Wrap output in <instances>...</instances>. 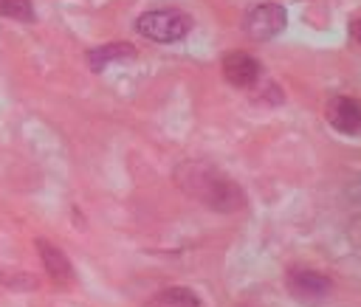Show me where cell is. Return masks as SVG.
Instances as JSON below:
<instances>
[{"instance_id":"6da1fadb","label":"cell","mask_w":361,"mask_h":307,"mask_svg":"<svg viewBox=\"0 0 361 307\" xmlns=\"http://www.w3.org/2000/svg\"><path fill=\"white\" fill-rule=\"evenodd\" d=\"M175 180H178V186L189 197L200 200L212 211L231 214V211H237V208L245 206V192L231 177H226L217 166H212V163L186 161V163H180L175 169Z\"/></svg>"},{"instance_id":"7a4b0ae2","label":"cell","mask_w":361,"mask_h":307,"mask_svg":"<svg viewBox=\"0 0 361 307\" xmlns=\"http://www.w3.org/2000/svg\"><path fill=\"white\" fill-rule=\"evenodd\" d=\"M135 31L141 37H147L149 42H178L192 31V17L178 11V8H155V11H144L135 20Z\"/></svg>"},{"instance_id":"3957f363","label":"cell","mask_w":361,"mask_h":307,"mask_svg":"<svg viewBox=\"0 0 361 307\" xmlns=\"http://www.w3.org/2000/svg\"><path fill=\"white\" fill-rule=\"evenodd\" d=\"M285 284H288V293H290L296 301L307 304V307L322 304V301L330 296V290H333V282H330L324 273L307 270V268H293V270L288 273Z\"/></svg>"},{"instance_id":"277c9868","label":"cell","mask_w":361,"mask_h":307,"mask_svg":"<svg viewBox=\"0 0 361 307\" xmlns=\"http://www.w3.org/2000/svg\"><path fill=\"white\" fill-rule=\"evenodd\" d=\"M243 25H245V34L251 39H271V37H276V34L285 31L288 11L279 3H259V6H254L248 11V17H245Z\"/></svg>"},{"instance_id":"5b68a950","label":"cell","mask_w":361,"mask_h":307,"mask_svg":"<svg viewBox=\"0 0 361 307\" xmlns=\"http://www.w3.org/2000/svg\"><path fill=\"white\" fill-rule=\"evenodd\" d=\"M37 253H39L42 268H45V273L51 276L54 284H59V287H71V284H73V279H76L73 265H71L68 253H65L59 245H54V242L45 239V237H37Z\"/></svg>"},{"instance_id":"8992f818","label":"cell","mask_w":361,"mask_h":307,"mask_svg":"<svg viewBox=\"0 0 361 307\" xmlns=\"http://www.w3.org/2000/svg\"><path fill=\"white\" fill-rule=\"evenodd\" d=\"M324 118L336 132L344 135L361 132V104L353 96H333L324 107Z\"/></svg>"},{"instance_id":"52a82bcc","label":"cell","mask_w":361,"mask_h":307,"mask_svg":"<svg viewBox=\"0 0 361 307\" xmlns=\"http://www.w3.org/2000/svg\"><path fill=\"white\" fill-rule=\"evenodd\" d=\"M259 62L248 51H228L223 56V76L234 87H254L259 82Z\"/></svg>"},{"instance_id":"ba28073f","label":"cell","mask_w":361,"mask_h":307,"mask_svg":"<svg viewBox=\"0 0 361 307\" xmlns=\"http://www.w3.org/2000/svg\"><path fill=\"white\" fill-rule=\"evenodd\" d=\"M135 59V45L130 42H107V45H99V48H90L87 51V68L90 70H104L107 65H116V62H130Z\"/></svg>"},{"instance_id":"9c48e42d","label":"cell","mask_w":361,"mask_h":307,"mask_svg":"<svg viewBox=\"0 0 361 307\" xmlns=\"http://www.w3.org/2000/svg\"><path fill=\"white\" fill-rule=\"evenodd\" d=\"M147 307H200V296L189 287H164L147 301Z\"/></svg>"},{"instance_id":"30bf717a","label":"cell","mask_w":361,"mask_h":307,"mask_svg":"<svg viewBox=\"0 0 361 307\" xmlns=\"http://www.w3.org/2000/svg\"><path fill=\"white\" fill-rule=\"evenodd\" d=\"M0 14L20 23H34V6L31 0H0Z\"/></svg>"},{"instance_id":"8fae6325","label":"cell","mask_w":361,"mask_h":307,"mask_svg":"<svg viewBox=\"0 0 361 307\" xmlns=\"http://www.w3.org/2000/svg\"><path fill=\"white\" fill-rule=\"evenodd\" d=\"M350 31H353V37H355V39L361 42V17H358V20H355V23L350 25Z\"/></svg>"}]
</instances>
